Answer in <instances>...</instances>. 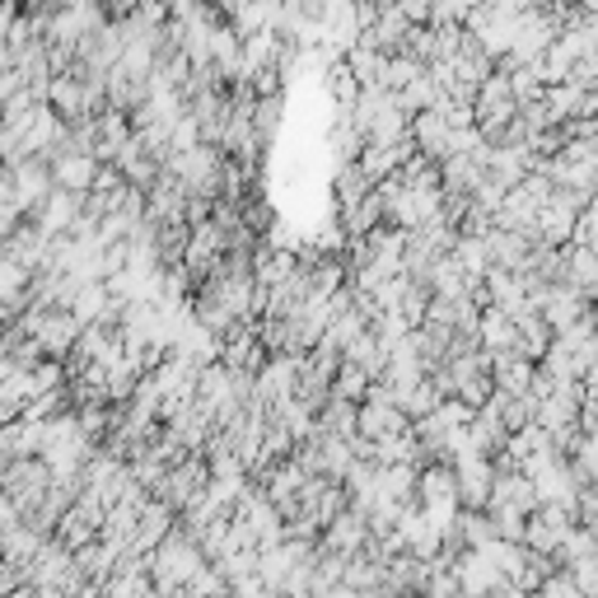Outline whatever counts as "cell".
I'll list each match as a JSON object with an SVG mask.
<instances>
[{
  "instance_id": "6da1fadb",
  "label": "cell",
  "mask_w": 598,
  "mask_h": 598,
  "mask_svg": "<svg viewBox=\"0 0 598 598\" xmlns=\"http://www.w3.org/2000/svg\"><path fill=\"white\" fill-rule=\"evenodd\" d=\"M52 482H57V472H52V463H47V459H20V463H5L0 491H5V500H14V506L24 510V519H28V514L42 510Z\"/></svg>"
},
{
  "instance_id": "7a4b0ae2",
  "label": "cell",
  "mask_w": 598,
  "mask_h": 598,
  "mask_svg": "<svg viewBox=\"0 0 598 598\" xmlns=\"http://www.w3.org/2000/svg\"><path fill=\"white\" fill-rule=\"evenodd\" d=\"M207 486H211V459H207V453H187L183 463L169 468V477L160 482V491H154V496L183 514L201 491H207Z\"/></svg>"
},
{
  "instance_id": "3957f363",
  "label": "cell",
  "mask_w": 598,
  "mask_h": 598,
  "mask_svg": "<svg viewBox=\"0 0 598 598\" xmlns=\"http://www.w3.org/2000/svg\"><path fill=\"white\" fill-rule=\"evenodd\" d=\"M453 472H459L463 510H486V506H491V491H496V477H500L491 453H459V459H453Z\"/></svg>"
},
{
  "instance_id": "277c9868",
  "label": "cell",
  "mask_w": 598,
  "mask_h": 598,
  "mask_svg": "<svg viewBox=\"0 0 598 598\" xmlns=\"http://www.w3.org/2000/svg\"><path fill=\"white\" fill-rule=\"evenodd\" d=\"M571 528H575V510H565V506H538V510L528 514L524 547H533V552H547V557H557V552H561V543L571 538Z\"/></svg>"
},
{
  "instance_id": "5b68a950",
  "label": "cell",
  "mask_w": 598,
  "mask_h": 598,
  "mask_svg": "<svg viewBox=\"0 0 598 598\" xmlns=\"http://www.w3.org/2000/svg\"><path fill=\"white\" fill-rule=\"evenodd\" d=\"M453 571H459V594L463 598H491L500 589H510V575L500 571L486 552H463L459 561H453Z\"/></svg>"
},
{
  "instance_id": "8992f818",
  "label": "cell",
  "mask_w": 598,
  "mask_h": 598,
  "mask_svg": "<svg viewBox=\"0 0 598 598\" xmlns=\"http://www.w3.org/2000/svg\"><path fill=\"white\" fill-rule=\"evenodd\" d=\"M370 538H374V528H370V514L360 510V506H346L333 524L323 528V547H327V552H337V557L365 552Z\"/></svg>"
},
{
  "instance_id": "52a82bcc",
  "label": "cell",
  "mask_w": 598,
  "mask_h": 598,
  "mask_svg": "<svg viewBox=\"0 0 598 598\" xmlns=\"http://www.w3.org/2000/svg\"><path fill=\"white\" fill-rule=\"evenodd\" d=\"M85 197L89 192H66V187H57V192L34 211V220L47 234H52V239H61V234H75V225H80V215H85Z\"/></svg>"
},
{
  "instance_id": "ba28073f",
  "label": "cell",
  "mask_w": 598,
  "mask_h": 598,
  "mask_svg": "<svg viewBox=\"0 0 598 598\" xmlns=\"http://www.w3.org/2000/svg\"><path fill=\"white\" fill-rule=\"evenodd\" d=\"M47 449V421H5L0 426V453H5V463H20V459H42Z\"/></svg>"
},
{
  "instance_id": "9c48e42d",
  "label": "cell",
  "mask_w": 598,
  "mask_h": 598,
  "mask_svg": "<svg viewBox=\"0 0 598 598\" xmlns=\"http://www.w3.org/2000/svg\"><path fill=\"white\" fill-rule=\"evenodd\" d=\"M52 173H57V187H66V192H94L103 160H94L85 150H61L52 154Z\"/></svg>"
},
{
  "instance_id": "30bf717a",
  "label": "cell",
  "mask_w": 598,
  "mask_h": 598,
  "mask_svg": "<svg viewBox=\"0 0 598 598\" xmlns=\"http://www.w3.org/2000/svg\"><path fill=\"white\" fill-rule=\"evenodd\" d=\"M178 528V510L173 506H164L160 496H150V506L140 510V524H136V538H132V552H154V547H160L169 533Z\"/></svg>"
},
{
  "instance_id": "8fae6325",
  "label": "cell",
  "mask_w": 598,
  "mask_h": 598,
  "mask_svg": "<svg viewBox=\"0 0 598 598\" xmlns=\"http://www.w3.org/2000/svg\"><path fill=\"white\" fill-rule=\"evenodd\" d=\"M402 431H412V416H407L398 402H384V398L360 402V435L365 439H388V435H402Z\"/></svg>"
},
{
  "instance_id": "7c38bea8",
  "label": "cell",
  "mask_w": 598,
  "mask_h": 598,
  "mask_svg": "<svg viewBox=\"0 0 598 598\" xmlns=\"http://www.w3.org/2000/svg\"><path fill=\"white\" fill-rule=\"evenodd\" d=\"M575 229H580V211L557 201V192H552V201H547L543 215H538V244L565 248V244H575Z\"/></svg>"
},
{
  "instance_id": "4fadbf2b",
  "label": "cell",
  "mask_w": 598,
  "mask_h": 598,
  "mask_svg": "<svg viewBox=\"0 0 598 598\" xmlns=\"http://www.w3.org/2000/svg\"><path fill=\"white\" fill-rule=\"evenodd\" d=\"M453 258L468 272L472 286H486V276L496 272V258H491V239L486 234H459V244H453Z\"/></svg>"
},
{
  "instance_id": "5bb4252c",
  "label": "cell",
  "mask_w": 598,
  "mask_h": 598,
  "mask_svg": "<svg viewBox=\"0 0 598 598\" xmlns=\"http://www.w3.org/2000/svg\"><path fill=\"white\" fill-rule=\"evenodd\" d=\"M477 337H482V351H491V356L496 351H519V323L500 304H486L482 309Z\"/></svg>"
},
{
  "instance_id": "9a60e30c",
  "label": "cell",
  "mask_w": 598,
  "mask_h": 598,
  "mask_svg": "<svg viewBox=\"0 0 598 598\" xmlns=\"http://www.w3.org/2000/svg\"><path fill=\"white\" fill-rule=\"evenodd\" d=\"M341 61H346V71L356 75V85H360V89H379V85H384L388 52H379V47H374V42L360 38V42H356V47H351V52H346Z\"/></svg>"
},
{
  "instance_id": "2e32d148",
  "label": "cell",
  "mask_w": 598,
  "mask_h": 598,
  "mask_svg": "<svg viewBox=\"0 0 598 598\" xmlns=\"http://www.w3.org/2000/svg\"><path fill=\"white\" fill-rule=\"evenodd\" d=\"M449 136H453V127L435 113V108L412 117V140H416L421 154H431V160H445V154H449Z\"/></svg>"
},
{
  "instance_id": "e0dca14e",
  "label": "cell",
  "mask_w": 598,
  "mask_h": 598,
  "mask_svg": "<svg viewBox=\"0 0 598 598\" xmlns=\"http://www.w3.org/2000/svg\"><path fill=\"white\" fill-rule=\"evenodd\" d=\"M319 431L323 435H341V439H356L360 435V402H346V398H327L323 412H319Z\"/></svg>"
},
{
  "instance_id": "ac0fdd59",
  "label": "cell",
  "mask_w": 598,
  "mask_h": 598,
  "mask_svg": "<svg viewBox=\"0 0 598 598\" xmlns=\"http://www.w3.org/2000/svg\"><path fill=\"white\" fill-rule=\"evenodd\" d=\"M557 341V327L543 319V313H528V319H519V351H524L528 360H547V351H552Z\"/></svg>"
},
{
  "instance_id": "d6986e66",
  "label": "cell",
  "mask_w": 598,
  "mask_h": 598,
  "mask_svg": "<svg viewBox=\"0 0 598 598\" xmlns=\"http://www.w3.org/2000/svg\"><path fill=\"white\" fill-rule=\"evenodd\" d=\"M565 281L598 304V253L589 244H571V272H565Z\"/></svg>"
},
{
  "instance_id": "ffe728a7",
  "label": "cell",
  "mask_w": 598,
  "mask_h": 598,
  "mask_svg": "<svg viewBox=\"0 0 598 598\" xmlns=\"http://www.w3.org/2000/svg\"><path fill=\"white\" fill-rule=\"evenodd\" d=\"M459 543L468 547V552H482V547H491L500 533H496V519H491V510H463V519H459Z\"/></svg>"
},
{
  "instance_id": "44dd1931",
  "label": "cell",
  "mask_w": 598,
  "mask_h": 598,
  "mask_svg": "<svg viewBox=\"0 0 598 598\" xmlns=\"http://www.w3.org/2000/svg\"><path fill=\"white\" fill-rule=\"evenodd\" d=\"M370 388H374V374H365V370L356 365V360L341 356V370H337V379H333V393H337V398H346V402H365Z\"/></svg>"
},
{
  "instance_id": "7402d4cb",
  "label": "cell",
  "mask_w": 598,
  "mask_h": 598,
  "mask_svg": "<svg viewBox=\"0 0 598 598\" xmlns=\"http://www.w3.org/2000/svg\"><path fill=\"white\" fill-rule=\"evenodd\" d=\"M439 402H445V393H439V384L431 379V374H426V379H421L416 388H407L402 398H398V407H402V412L412 416V421H426Z\"/></svg>"
},
{
  "instance_id": "603a6c76",
  "label": "cell",
  "mask_w": 598,
  "mask_h": 598,
  "mask_svg": "<svg viewBox=\"0 0 598 598\" xmlns=\"http://www.w3.org/2000/svg\"><path fill=\"white\" fill-rule=\"evenodd\" d=\"M431 66L421 57H412V52H393L388 57V71H384V89H393V94H402L412 80H421Z\"/></svg>"
},
{
  "instance_id": "cb8c5ba5",
  "label": "cell",
  "mask_w": 598,
  "mask_h": 598,
  "mask_svg": "<svg viewBox=\"0 0 598 598\" xmlns=\"http://www.w3.org/2000/svg\"><path fill=\"white\" fill-rule=\"evenodd\" d=\"M99 524H94V519L89 514H80V510H71L66 519H61V524H57V538L61 543H66L71 547V552H80V547H89V543H99Z\"/></svg>"
},
{
  "instance_id": "d4e9b609",
  "label": "cell",
  "mask_w": 598,
  "mask_h": 598,
  "mask_svg": "<svg viewBox=\"0 0 598 598\" xmlns=\"http://www.w3.org/2000/svg\"><path fill=\"white\" fill-rule=\"evenodd\" d=\"M491 519H496V533H500V538L524 543V533H528V510H519V506H506V500H496V506H491Z\"/></svg>"
},
{
  "instance_id": "484cf974",
  "label": "cell",
  "mask_w": 598,
  "mask_h": 598,
  "mask_svg": "<svg viewBox=\"0 0 598 598\" xmlns=\"http://www.w3.org/2000/svg\"><path fill=\"white\" fill-rule=\"evenodd\" d=\"M571 463H575L580 477L598 486V435H580V445H575V453H571Z\"/></svg>"
},
{
  "instance_id": "4316f807",
  "label": "cell",
  "mask_w": 598,
  "mask_h": 598,
  "mask_svg": "<svg viewBox=\"0 0 598 598\" xmlns=\"http://www.w3.org/2000/svg\"><path fill=\"white\" fill-rule=\"evenodd\" d=\"M565 571L575 575V585L585 589V594H598V552H589V557H580V561H571Z\"/></svg>"
},
{
  "instance_id": "83f0119b",
  "label": "cell",
  "mask_w": 598,
  "mask_h": 598,
  "mask_svg": "<svg viewBox=\"0 0 598 598\" xmlns=\"http://www.w3.org/2000/svg\"><path fill=\"white\" fill-rule=\"evenodd\" d=\"M575 524L598 528V486L594 482H585V491H580V500H575Z\"/></svg>"
},
{
  "instance_id": "f1b7e54d",
  "label": "cell",
  "mask_w": 598,
  "mask_h": 598,
  "mask_svg": "<svg viewBox=\"0 0 598 598\" xmlns=\"http://www.w3.org/2000/svg\"><path fill=\"white\" fill-rule=\"evenodd\" d=\"M491 598H528V594H524V589H514V585H510V589H500V594H491Z\"/></svg>"
},
{
  "instance_id": "f546056e",
  "label": "cell",
  "mask_w": 598,
  "mask_h": 598,
  "mask_svg": "<svg viewBox=\"0 0 598 598\" xmlns=\"http://www.w3.org/2000/svg\"><path fill=\"white\" fill-rule=\"evenodd\" d=\"M575 598H589V594H575Z\"/></svg>"
},
{
  "instance_id": "4dcf8cb0",
  "label": "cell",
  "mask_w": 598,
  "mask_h": 598,
  "mask_svg": "<svg viewBox=\"0 0 598 598\" xmlns=\"http://www.w3.org/2000/svg\"><path fill=\"white\" fill-rule=\"evenodd\" d=\"M528 598H543V594H528Z\"/></svg>"
},
{
  "instance_id": "1f68e13d",
  "label": "cell",
  "mask_w": 598,
  "mask_h": 598,
  "mask_svg": "<svg viewBox=\"0 0 598 598\" xmlns=\"http://www.w3.org/2000/svg\"><path fill=\"white\" fill-rule=\"evenodd\" d=\"M594 341H598V327H594Z\"/></svg>"
},
{
  "instance_id": "d6a6232c",
  "label": "cell",
  "mask_w": 598,
  "mask_h": 598,
  "mask_svg": "<svg viewBox=\"0 0 598 598\" xmlns=\"http://www.w3.org/2000/svg\"><path fill=\"white\" fill-rule=\"evenodd\" d=\"M589 598H598V594H589Z\"/></svg>"
},
{
  "instance_id": "836d02e7",
  "label": "cell",
  "mask_w": 598,
  "mask_h": 598,
  "mask_svg": "<svg viewBox=\"0 0 598 598\" xmlns=\"http://www.w3.org/2000/svg\"><path fill=\"white\" fill-rule=\"evenodd\" d=\"M103 5H108V0H103Z\"/></svg>"
}]
</instances>
